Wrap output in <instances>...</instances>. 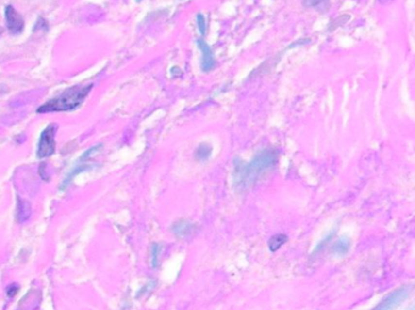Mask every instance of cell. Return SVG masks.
Segmentation results:
<instances>
[{
  "mask_svg": "<svg viewBox=\"0 0 415 310\" xmlns=\"http://www.w3.org/2000/svg\"><path fill=\"white\" fill-rule=\"evenodd\" d=\"M197 45H198L199 50H200L201 52V70H203V72H210L216 65V60L213 50H211L209 44L206 43L204 39H198V40H197Z\"/></svg>",
  "mask_w": 415,
  "mask_h": 310,
  "instance_id": "obj_7",
  "label": "cell"
},
{
  "mask_svg": "<svg viewBox=\"0 0 415 310\" xmlns=\"http://www.w3.org/2000/svg\"><path fill=\"white\" fill-rule=\"evenodd\" d=\"M155 286H157V281H155L154 279H150V280H148L147 282H146L145 285H143L142 287H141L140 290H138V292L136 293L135 298L142 297V295L146 294V293H147V292H150V291H152V290H154Z\"/></svg>",
  "mask_w": 415,
  "mask_h": 310,
  "instance_id": "obj_13",
  "label": "cell"
},
{
  "mask_svg": "<svg viewBox=\"0 0 415 310\" xmlns=\"http://www.w3.org/2000/svg\"><path fill=\"white\" fill-rule=\"evenodd\" d=\"M211 154H213V147L209 143H200L194 150V157H196L197 161L200 162L210 159Z\"/></svg>",
  "mask_w": 415,
  "mask_h": 310,
  "instance_id": "obj_9",
  "label": "cell"
},
{
  "mask_svg": "<svg viewBox=\"0 0 415 310\" xmlns=\"http://www.w3.org/2000/svg\"><path fill=\"white\" fill-rule=\"evenodd\" d=\"M334 234H335V232H330L329 235H327V236H325L324 239H323L322 241H320L319 244H318L317 246H315V248L313 249V254H315V253H318V252L322 251V249L324 248L325 246H327L328 242L332 241V236H334Z\"/></svg>",
  "mask_w": 415,
  "mask_h": 310,
  "instance_id": "obj_14",
  "label": "cell"
},
{
  "mask_svg": "<svg viewBox=\"0 0 415 310\" xmlns=\"http://www.w3.org/2000/svg\"><path fill=\"white\" fill-rule=\"evenodd\" d=\"M170 230L177 239H187L194 234L197 230V224L187 218H180L172 223Z\"/></svg>",
  "mask_w": 415,
  "mask_h": 310,
  "instance_id": "obj_6",
  "label": "cell"
},
{
  "mask_svg": "<svg viewBox=\"0 0 415 310\" xmlns=\"http://www.w3.org/2000/svg\"><path fill=\"white\" fill-rule=\"evenodd\" d=\"M197 26H198V29L201 35H204L206 31V21L201 14L197 15Z\"/></svg>",
  "mask_w": 415,
  "mask_h": 310,
  "instance_id": "obj_15",
  "label": "cell"
},
{
  "mask_svg": "<svg viewBox=\"0 0 415 310\" xmlns=\"http://www.w3.org/2000/svg\"><path fill=\"white\" fill-rule=\"evenodd\" d=\"M325 1H327V0H303V5H305L306 7H315Z\"/></svg>",
  "mask_w": 415,
  "mask_h": 310,
  "instance_id": "obj_16",
  "label": "cell"
},
{
  "mask_svg": "<svg viewBox=\"0 0 415 310\" xmlns=\"http://www.w3.org/2000/svg\"><path fill=\"white\" fill-rule=\"evenodd\" d=\"M5 19H6V27L10 33H22L24 28V19L22 15L15 10L12 5H7L6 9H5Z\"/></svg>",
  "mask_w": 415,
  "mask_h": 310,
  "instance_id": "obj_5",
  "label": "cell"
},
{
  "mask_svg": "<svg viewBox=\"0 0 415 310\" xmlns=\"http://www.w3.org/2000/svg\"><path fill=\"white\" fill-rule=\"evenodd\" d=\"M31 205L27 201L18 199V203H17V220L19 223L26 222L31 216Z\"/></svg>",
  "mask_w": 415,
  "mask_h": 310,
  "instance_id": "obj_10",
  "label": "cell"
},
{
  "mask_svg": "<svg viewBox=\"0 0 415 310\" xmlns=\"http://www.w3.org/2000/svg\"><path fill=\"white\" fill-rule=\"evenodd\" d=\"M288 241V236L285 234H276L268 240V248L271 252H276L283 246L284 244H286Z\"/></svg>",
  "mask_w": 415,
  "mask_h": 310,
  "instance_id": "obj_11",
  "label": "cell"
},
{
  "mask_svg": "<svg viewBox=\"0 0 415 310\" xmlns=\"http://www.w3.org/2000/svg\"><path fill=\"white\" fill-rule=\"evenodd\" d=\"M1 33H2V29H1V28H0V34H1Z\"/></svg>",
  "mask_w": 415,
  "mask_h": 310,
  "instance_id": "obj_19",
  "label": "cell"
},
{
  "mask_svg": "<svg viewBox=\"0 0 415 310\" xmlns=\"http://www.w3.org/2000/svg\"><path fill=\"white\" fill-rule=\"evenodd\" d=\"M380 1H381V2H383V1H387V0H380Z\"/></svg>",
  "mask_w": 415,
  "mask_h": 310,
  "instance_id": "obj_18",
  "label": "cell"
},
{
  "mask_svg": "<svg viewBox=\"0 0 415 310\" xmlns=\"http://www.w3.org/2000/svg\"><path fill=\"white\" fill-rule=\"evenodd\" d=\"M349 248H351V241L349 237L342 236L332 244V253L335 257H345L349 252Z\"/></svg>",
  "mask_w": 415,
  "mask_h": 310,
  "instance_id": "obj_8",
  "label": "cell"
},
{
  "mask_svg": "<svg viewBox=\"0 0 415 310\" xmlns=\"http://www.w3.org/2000/svg\"><path fill=\"white\" fill-rule=\"evenodd\" d=\"M410 293V286H402V287L397 288L386 298H383L373 310H393L403 303V300L409 295Z\"/></svg>",
  "mask_w": 415,
  "mask_h": 310,
  "instance_id": "obj_4",
  "label": "cell"
},
{
  "mask_svg": "<svg viewBox=\"0 0 415 310\" xmlns=\"http://www.w3.org/2000/svg\"><path fill=\"white\" fill-rule=\"evenodd\" d=\"M57 126L55 124L49 125L45 130L41 132L40 138L38 142V149H36V155L40 159L48 157L52 155L56 150V142H55V135Z\"/></svg>",
  "mask_w": 415,
  "mask_h": 310,
  "instance_id": "obj_3",
  "label": "cell"
},
{
  "mask_svg": "<svg viewBox=\"0 0 415 310\" xmlns=\"http://www.w3.org/2000/svg\"><path fill=\"white\" fill-rule=\"evenodd\" d=\"M17 290H18V287H17L16 285H11L9 288H7V294H9L10 297H14Z\"/></svg>",
  "mask_w": 415,
  "mask_h": 310,
  "instance_id": "obj_17",
  "label": "cell"
},
{
  "mask_svg": "<svg viewBox=\"0 0 415 310\" xmlns=\"http://www.w3.org/2000/svg\"><path fill=\"white\" fill-rule=\"evenodd\" d=\"M278 161V152L273 148H267L257 153L251 161L243 162L234 160L233 184L237 191H245L255 186L257 179L276 166Z\"/></svg>",
  "mask_w": 415,
  "mask_h": 310,
  "instance_id": "obj_1",
  "label": "cell"
},
{
  "mask_svg": "<svg viewBox=\"0 0 415 310\" xmlns=\"http://www.w3.org/2000/svg\"><path fill=\"white\" fill-rule=\"evenodd\" d=\"M163 246L158 242H153L152 246H150V265L153 268H157L159 265V258L160 254H162Z\"/></svg>",
  "mask_w": 415,
  "mask_h": 310,
  "instance_id": "obj_12",
  "label": "cell"
},
{
  "mask_svg": "<svg viewBox=\"0 0 415 310\" xmlns=\"http://www.w3.org/2000/svg\"><path fill=\"white\" fill-rule=\"evenodd\" d=\"M92 85L87 86H73L63 91L60 96L53 97L38 108V113H51V111H68L78 108L87 94L90 93Z\"/></svg>",
  "mask_w": 415,
  "mask_h": 310,
  "instance_id": "obj_2",
  "label": "cell"
}]
</instances>
